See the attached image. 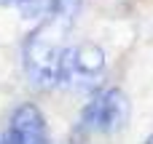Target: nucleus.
Listing matches in <instances>:
<instances>
[{
  "instance_id": "6e6552de",
  "label": "nucleus",
  "mask_w": 153,
  "mask_h": 144,
  "mask_svg": "<svg viewBox=\"0 0 153 144\" xmlns=\"http://www.w3.org/2000/svg\"><path fill=\"white\" fill-rule=\"evenodd\" d=\"M145 144H153V134H151V136H148V139H145Z\"/></svg>"
},
{
  "instance_id": "f03ea898",
  "label": "nucleus",
  "mask_w": 153,
  "mask_h": 144,
  "mask_svg": "<svg viewBox=\"0 0 153 144\" xmlns=\"http://www.w3.org/2000/svg\"><path fill=\"white\" fill-rule=\"evenodd\" d=\"M105 72V51L97 43H78L65 51L59 83L73 91H94Z\"/></svg>"
},
{
  "instance_id": "7ed1b4c3",
  "label": "nucleus",
  "mask_w": 153,
  "mask_h": 144,
  "mask_svg": "<svg viewBox=\"0 0 153 144\" xmlns=\"http://www.w3.org/2000/svg\"><path fill=\"white\" fill-rule=\"evenodd\" d=\"M129 99L121 88L97 94L81 112V128L91 134H116L129 123Z\"/></svg>"
},
{
  "instance_id": "423d86ee",
  "label": "nucleus",
  "mask_w": 153,
  "mask_h": 144,
  "mask_svg": "<svg viewBox=\"0 0 153 144\" xmlns=\"http://www.w3.org/2000/svg\"><path fill=\"white\" fill-rule=\"evenodd\" d=\"M3 5H22V3H27V0H0Z\"/></svg>"
},
{
  "instance_id": "0eeeda50",
  "label": "nucleus",
  "mask_w": 153,
  "mask_h": 144,
  "mask_svg": "<svg viewBox=\"0 0 153 144\" xmlns=\"http://www.w3.org/2000/svg\"><path fill=\"white\" fill-rule=\"evenodd\" d=\"M3 144H16V142H13V139H8V136H5V142H3Z\"/></svg>"
},
{
  "instance_id": "20e7f679",
  "label": "nucleus",
  "mask_w": 153,
  "mask_h": 144,
  "mask_svg": "<svg viewBox=\"0 0 153 144\" xmlns=\"http://www.w3.org/2000/svg\"><path fill=\"white\" fill-rule=\"evenodd\" d=\"M8 139H13L16 144H48L46 120H43L40 110L35 104H22L13 112L11 128H8Z\"/></svg>"
},
{
  "instance_id": "39448f33",
  "label": "nucleus",
  "mask_w": 153,
  "mask_h": 144,
  "mask_svg": "<svg viewBox=\"0 0 153 144\" xmlns=\"http://www.w3.org/2000/svg\"><path fill=\"white\" fill-rule=\"evenodd\" d=\"M78 8H81V0H51V11L62 13V16H70V19L78 16Z\"/></svg>"
},
{
  "instance_id": "f257e3e1",
  "label": "nucleus",
  "mask_w": 153,
  "mask_h": 144,
  "mask_svg": "<svg viewBox=\"0 0 153 144\" xmlns=\"http://www.w3.org/2000/svg\"><path fill=\"white\" fill-rule=\"evenodd\" d=\"M75 19L48 11V16L27 35L22 59L24 72L32 86L38 88H54L62 77V59H65V40Z\"/></svg>"
}]
</instances>
